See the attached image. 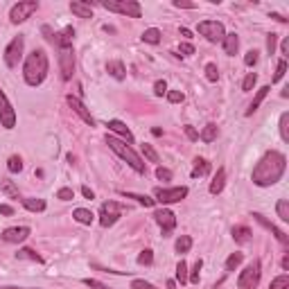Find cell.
Wrapping results in <instances>:
<instances>
[{
	"label": "cell",
	"mask_w": 289,
	"mask_h": 289,
	"mask_svg": "<svg viewBox=\"0 0 289 289\" xmlns=\"http://www.w3.org/2000/svg\"><path fill=\"white\" fill-rule=\"evenodd\" d=\"M142 154H145V158L152 160V163H158V154L154 152L152 145H142Z\"/></svg>",
	"instance_id": "ee69618b"
},
{
	"label": "cell",
	"mask_w": 289,
	"mask_h": 289,
	"mask_svg": "<svg viewBox=\"0 0 289 289\" xmlns=\"http://www.w3.org/2000/svg\"><path fill=\"white\" fill-rule=\"evenodd\" d=\"M7 167H9V172H21L23 170V160H21V156H9V160H7Z\"/></svg>",
	"instance_id": "f35d334b"
},
{
	"label": "cell",
	"mask_w": 289,
	"mask_h": 289,
	"mask_svg": "<svg viewBox=\"0 0 289 289\" xmlns=\"http://www.w3.org/2000/svg\"><path fill=\"white\" fill-rule=\"evenodd\" d=\"M276 213H278V217L283 219V222H289V201L287 199H280L276 203Z\"/></svg>",
	"instance_id": "1f68e13d"
},
{
	"label": "cell",
	"mask_w": 289,
	"mask_h": 289,
	"mask_svg": "<svg viewBox=\"0 0 289 289\" xmlns=\"http://www.w3.org/2000/svg\"><path fill=\"white\" fill-rule=\"evenodd\" d=\"M2 289H25V287H2Z\"/></svg>",
	"instance_id": "03108f58"
},
{
	"label": "cell",
	"mask_w": 289,
	"mask_h": 289,
	"mask_svg": "<svg viewBox=\"0 0 289 289\" xmlns=\"http://www.w3.org/2000/svg\"><path fill=\"white\" fill-rule=\"evenodd\" d=\"M82 195L86 197V199H95V192L89 188V185H84V188H82Z\"/></svg>",
	"instance_id": "680465c9"
},
{
	"label": "cell",
	"mask_w": 289,
	"mask_h": 289,
	"mask_svg": "<svg viewBox=\"0 0 289 289\" xmlns=\"http://www.w3.org/2000/svg\"><path fill=\"white\" fill-rule=\"evenodd\" d=\"M0 124L5 129H14L16 127V111H14L12 102L7 100V95L0 90Z\"/></svg>",
	"instance_id": "8fae6325"
},
{
	"label": "cell",
	"mask_w": 289,
	"mask_h": 289,
	"mask_svg": "<svg viewBox=\"0 0 289 289\" xmlns=\"http://www.w3.org/2000/svg\"><path fill=\"white\" fill-rule=\"evenodd\" d=\"M167 100L172 104H178V102H183V93L181 90H167Z\"/></svg>",
	"instance_id": "c3c4849f"
},
{
	"label": "cell",
	"mask_w": 289,
	"mask_h": 289,
	"mask_svg": "<svg viewBox=\"0 0 289 289\" xmlns=\"http://www.w3.org/2000/svg\"><path fill=\"white\" fill-rule=\"evenodd\" d=\"M84 285H89V287H95V289H104V285L97 283V280H90V278H86V280H84Z\"/></svg>",
	"instance_id": "6f0895ef"
},
{
	"label": "cell",
	"mask_w": 289,
	"mask_h": 289,
	"mask_svg": "<svg viewBox=\"0 0 289 289\" xmlns=\"http://www.w3.org/2000/svg\"><path fill=\"white\" fill-rule=\"evenodd\" d=\"M59 66H61V77L68 82L72 77V72H75V54H72V47L59 50Z\"/></svg>",
	"instance_id": "5bb4252c"
},
{
	"label": "cell",
	"mask_w": 289,
	"mask_h": 289,
	"mask_svg": "<svg viewBox=\"0 0 289 289\" xmlns=\"http://www.w3.org/2000/svg\"><path fill=\"white\" fill-rule=\"evenodd\" d=\"M120 213H122V206L115 203V201H107V203H102V210H100V224L104 228L113 226L115 222L120 219Z\"/></svg>",
	"instance_id": "30bf717a"
},
{
	"label": "cell",
	"mask_w": 289,
	"mask_h": 289,
	"mask_svg": "<svg viewBox=\"0 0 289 289\" xmlns=\"http://www.w3.org/2000/svg\"><path fill=\"white\" fill-rule=\"evenodd\" d=\"M280 138L285 142H289V113L280 115Z\"/></svg>",
	"instance_id": "e575fe53"
},
{
	"label": "cell",
	"mask_w": 289,
	"mask_h": 289,
	"mask_svg": "<svg viewBox=\"0 0 289 289\" xmlns=\"http://www.w3.org/2000/svg\"><path fill=\"white\" fill-rule=\"evenodd\" d=\"M174 7H178V9H195L197 2H188V0H174Z\"/></svg>",
	"instance_id": "db71d44e"
},
{
	"label": "cell",
	"mask_w": 289,
	"mask_h": 289,
	"mask_svg": "<svg viewBox=\"0 0 289 289\" xmlns=\"http://www.w3.org/2000/svg\"><path fill=\"white\" fill-rule=\"evenodd\" d=\"M30 233L32 230L27 228V226H14V228H5L2 230V240H5L7 244H21V242H25L27 237H30Z\"/></svg>",
	"instance_id": "4fadbf2b"
},
{
	"label": "cell",
	"mask_w": 289,
	"mask_h": 289,
	"mask_svg": "<svg viewBox=\"0 0 289 289\" xmlns=\"http://www.w3.org/2000/svg\"><path fill=\"white\" fill-rule=\"evenodd\" d=\"M280 50H283V54L289 50V39H285V41H283V45H280Z\"/></svg>",
	"instance_id": "6125c7cd"
},
{
	"label": "cell",
	"mask_w": 289,
	"mask_h": 289,
	"mask_svg": "<svg viewBox=\"0 0 289 289\" xmlns=\"http://www.w3.org/2000/svg\"><path fill=\"white\" fill-rule=\"evenodd\" d=\"M285 72H287V61L280 59V61H278V66H276V75H273V82H280V79L285 77Z\"/></svg>",
	"instance_id": "60d3db41"
},
{
	"label": "cell",
	"mask_w": 289,
	"mask_h": 289,
	"mask_svg": "<svg viewBox=\"0 0 289 289\" xmlns=\"http://www.w3.org/2000/svg\"><path fill=\"white\" fill-rule=\"evenodd\" d=\"M156 177H158L160 181H172V172L167 170V167H158V170H156Z\"/></svg>",
	"instance_id": "681fc988"
},
{
	"label": "cell",
	"mask_w": 289,
	"mask_h": 289,
	"mask_svg": "<svg viewBox=\"0 0 289 289\" xmlns=\"http://www.w3.org/2000/svg\"><path fill=\"white\" fill-rule=\"evenodd\" d=\"M18 258H23V260H32V262H39V265L43 262V258H41V255H39V253H34L32 248H21V251H18Z\"/></svg>",
	"instance_id": "d590c367"
},
{
	"label": "cell",
	"mask_w": 289,
	"mask_h": 289,
	"mask_svg": "<svg viewBox=\"0 0 289 289\" xmlns=\"http://www.w3.org/2000/svg\"><path fill=\"white\" fill-rule=\"evenodd\" d=\"M197 32H199L206 41L210 43H219V41H224V36H226V30H224V25L219 23V21H201L199 25H197Z\"/></svg>",
	"instance_id": "8992f818"
},
{
	"label": "cell",
	"mask_w": 289,
	"mask_h": 289,
	"mask_svg": "<svg viewBox=\"0 0 289 289\" xmlns=\"http://www.w3.org/2000/svg\"><path fill=\"white\" fill-rule=\"evenodd\" d=\"M70 12L79 18H90L93 16V5H90V2H79V0H75V2H70Z\"/></svg>",
	"instance_id": "d6986e66"
},
{
	"label": "cell",
	"mask_w": 289,
	"mask_h": 289,
	"mask_svg": "<svg viewBox=\"0 0 289 289\" xmlns=\"http://www.w3.org/2000/svg\"><path fill=\"white\" fill-rule=\"evenodd\" d=\"M244 64H246V66H255V64H258V52L251 50V52L244 54Z\"/></svg>",
	"instance_id": "816d5d0a"
},
{
	"label": "cell",
	"mask_w": 289,
	"mask_h": 289,
	"mask_svg": "<svg viewBox=\"0 0 289 289\" xmlns=\"http://www.w3.org/2000/svg\"><path fill=\"white\" fill-rule=\"evenodd\" d=\"M289 287V276H278L271 280V285H269V289H287Z\"/></svg>",
	"instance_id": "74e56055"
},
{
	"label": "cell",
	"mask_w": 289,
	"mask_h": 289,
	"mask_svg": "<svg viewBox=\"0 0 289 289\" xmlns=\"http://www.w3.org/2000/svg\"><path fill=\"white\" fill-rule=\"evenodd\" d=\"M72 197H75V192H72L70 188H61L59 192H57V199H61V201H70Z\"/></svg>",
	"instance_id": "7dc6e473"
},
{
	"label": "cell",
	"mask_w": 289,
	"mask_h": 289,
	"mask_svg": "<svg viewBox=\"0 0 289 289\" xmlns=\"http://www.w3.org/2000/svg\"><path fill=\"white\" fill-rule=\"evenodd\" d=\"M0 192L7 195L9 199H21V192H18V188L14 185V181H9V178H2V181H0Z\"/></svg>",
	"instance_id": "7402d4cb"
},
{
	"label": "cell",
	"mask_w": 289,
	"mask_h": 289,
	"mask_svg": "<svg viewBox=\"0 0 289 289\" xmlns=\"http://www.w3.org/2000/svg\"><path fill=\"white\" fill-rule=\"evenodd\" d=\"M210 174V163L206 158H195V170H192V177H206Z\"/></svg>",
	"instance_id": "484cf974"
},
{
	"label": "cell",
	"mask_w": 289,
	"mask_h": 289,
	"mask_svg": "<svg viewBox=\"0 0 289 289\" xmlns=\"http://www.w3.org/2000/svg\"><path fill=\"white\" fill-rule=\"evenodd\" d=\"M23 206L27 208L30 213H43V210H45V201L32 197V199H23Z\"/></svg>",
	"instance_id": "83f0119b"
},
{
	"label": "cell",
	"mask_w": 289,
	"mask_h": 289,
	"mask_svg": "<svg viewBox=\"0 0 289 289\" xmlns=\"http://www.w3.org/2000/svg\"><path fill=\"white\" fill-rule=\"evenodd\" d=\"M253 217H255V219H258V222H260V224H262V226H265V228H267V230H271L273 235H276V240H278V242H283V244H287V233H285V230H280V228H278V226H273V224H271V222H267V219H265V217H262V215H260V213H255V215H253Z\"/></svg>",
	"instance_id": "ac0fdd59"
},
{
	"label": "cell",
	"mask_w": 289,
	"mask_h": 289,
	"mask_svg": "<svg viewBox=\"0 0 289 289\" xmlns=\"http://www.w3.org/2000/svg\"><path fill=\"white\" fill-rule=\"evenodd\" d=\"M100 5L104 9H109V12L124 14V16H129V18H140V14H142L140 5H138L136 0H104Z\"/></svg>",
	"instance_id": "277c9868"
},
{
	"label": "cell",
	"mask_w": 289,
	"mask_h": 289,
	"mask_svg": "<svg viewBox=\"0 0 289 289\" xmlns=\"http://www.w3.org/2000/svg\"><path fill=\"white\" fill-rule=\"evenodd\" d=\"M152 262H154L152 251H149V248H145V251L138 255V265H152Z\"/></svg>",
	"instance_id": "bcb514c9"
},
{
	"label": "cell",
	"mask_w": 289,
	"mask_h": 289,
	"mask_svg": "<svg viewBox=\"0 0 289 289\" xmlns=\"http://www.w3.org/2000/svg\"><path fill=\"white\" fill-rule=\"evenodd\" d=\"M154 219H156V224L163 230V237H170L174 226H177V215L172 213V210H167V208H163L158 213H154Z\"/></svg>",
	"instance_id": "7c38bea8"
},
{
	"label": "cell",
	"mask_w": 289,
	"mask_h": 289,
	"mask_svg": "<svg viewBox=\"0 0 289 289\" xmlns=\"http://www.w3.org/2000/svg\"><path fill=\"white\" fill-rule=\"evenodd\" d=\"M222 43H224V52L230 54V57H233V54L237 52V47H240V39H237L235 32H233V34H226Z\"/></svg>",
	"instance_id": "d4e9b609"
},
{
	"label": "cell",
	"mask_w": 289,
	"mask_h": 289,
	"mask_svg": "<svg viewBox=\"0 0 289 289\" xmlns=\"http://www.w3.org/2000/svg\"><path fill=\"white\" fill-rule=\"evenodd\" d=\"M66 100H68V104H70V109L77 113V115H79V118L84 120V122H86V124H90V127H95V120H93V115H90V111H89V109H86V107H84V104H82V100H79V97H75V95H68Z\"/></svg>",
	"instance_id": "9a60e30c"
},
{
	"label": "cell",
	"mask_w": 289,
	"mask_h": 289,
	"mask_svg": "<svg viewBox=\"0 0 289 289\" xmlns=\"http://www.w3.org/2000/svg\"><path fill=\"white\" fill-rule=\"evenodd\" d=\"M23 77L30 86H39L47 77V54L43 50H34L27 54L23 66Z\"/></svg>",
	"instance_id": "7a4b0ae2"
},
{
	"label": "cell",
	"mask_w": 289,
	"mask_h": 289,
	"mask_svg": "<svg viewBox=\"0 0 289 289\" xmlns=\"http://www.w3.org/2000/svg\"><path fill=\"white\" fill-rule=\"evenodd\" d=\"M181 36H192V34H190V30H185V27H181Z\"/></svg>",
	"instance_id": "e7e4bbea"
},
{
	"label": "cell",
	"mask_w": 289,
	"mask_h": 289,
	"mask_svg": "<svg viewBox=\"0 0 289 289\" xmlns=\"http://www.w3.org/2000/svg\"><path fill=\"white\" fill-rule=\"evenodd\" d=\"M276 45H278V34H267V52L273 54L276 52Z\"/></svg>",
	"instance_id": "f6af8a7d"
},
{
	"label": "cell",
	"mask_w": 289,
	"mask_h": 289,
	"mask_svg": "<svg viewBox=\"0 0 289 289\" xmlns=\"http://www.w3.org/2000/svg\"><path fill=\"white\" fill-rule=\"evenodd\" d=\"M109 131H113V133H118L120 138H122L124 142H133V133L129 131V127L124 122H120V120H109Z\"/></svg>",
	"instance_id": "2e32d148"
},
{
	"label": "cell",
	"mask_w": 289,
	"mask_h": 289,
	"mask_svg": "<svg viewBox=\"0 0 289 289\" xmlns=\"http://www.w3.org/2000/svg\"><path fill=\"white\" fill-rule=\"evenodd\" d=\"M0 215H14V208L7 206V203H2V206H0Z\"/></svg>",
	"instance_id": "91938a15"
},
{
	"label": "cell",
	"mask_w": 289,
	"mask_h": 289,
	"mask_svg": "<svg viewBox=\"0 0 289 289\" xmlns=\"http://www.w3.org/2000/svg\"><path fill=\"white\" fill-rule=\"evenodd\" d=\"M154 93H156V95H165L167 93V84L163 82V79H158V82L154 84Z\"/></svg>",
	"instance_id": "f5cc1de1"
},
{
	"label": "cell",
	"mask_w": 289,
	"mask_h": 289,
	"mask_svg": "<svg viewBox=\"0 0 289 289\" xmlns=\"http://www.w3.org/2000/svg\"><path fill=\"white\" fill-rule=\"evenodd\" d=\"M154 197H156L154 201H158V203H177V201L188 197V188L185 185H181V188H156Z\"/></svg>",
	"instance_id": "9c48e42d"
},
{
	"label": "cell",
	"mask_w": 289,
	"mask_h": 289,
	"mask_svg": "<svg viewBox=\"0 0 289 289\" xmlns=\"http://www.w3.org/2000/svg\"><path fill=\"white\" fill-rule=\"evenodd\" d=\"M122 197H127V199H136L138 203H142L145 208H152L156 201L154 199H149V197H145V195H133V192H122Z\"/></svg>",
	"instance_id": "4dcf8cb0"
},
{
	"label": "cell",
	"mask_w": 289,
	"mask_h": 289,
	"mask_svg": "<svg viewBox=\"0 0 289 289\" xmlns=\"http://www.w3.org/2000/svg\"><path fill=\"white\" fill-rule=\"evenodd\" d=\"M72 39H75V30H72V27H66L64 32H59V34L52 36V41L59 45V50H68V47H72Z\"/></svg>",
	"instance_id": "e0dca14e"
},
{
	"label": "cell",
	"mask_w": 289,
	"mask_h": 289,
	"mask_svg": "<svg viewBox=\"0 0 289 289\" xmlns=\"http://www.w3.org/2000/svg\"><path fill=\"white\" fill-rule=\"evenodd\" d=\"M131 289H156L152 283H147V280H133L131 283Z\"/></svg>",
	"instance_id": "f907efd6"
},
{
	"label": "cell",
	"mask_w": 289,
	"mask_h": 289,
	"mask_svg": "<svg viewBox=\"0 0 289 289\" xmlns=\"http://www.w3.org/2000/svg\"><path fill=\"white\" fill-rule=\"evenodd\" d=\"M285 167H287L285 154L273 152L271 149V152H267L265 156L258 160V165L253 167L251 178H253V183L260 185V188H269V185H273V183H278L283 178Z\"/></svg>",
	"instance_id": "6da1fadb"
},
{
	"label": "cell",
	"mask_w": 289,
	"mask_h": 289,
	"mask_svg": "<svg viewBox=\"0 0 289 289\" xmlns=\"http://www.w3.org/2000/svg\"><path fill=\"white\" fill-rule=\"evenodd\" d=\"M107 145L115 154H118L122 160H127V165H129L131 170H136L138 174H145V172H147V167H145L142 158L138 156L136 152H133V149H131V145H127L124 140H120V138H113V136H107Z\"/></svg>",
	"instance_id": "3957f363"
},
{
	"label": "cell",
	"mask_w": 289,
	"mask_h": 289,
	"mask_svg": "<svg viewBox=\"0 0 289 289\" xmlns=\"http://www.w3.org/2000/svg\"><path fill=\"white\" fill-rule=\"evenodd\" d=\"M251 235H253V233H251L248 226H235V228H233V240L240 242V244L251 242Z\"/></svg>",
	"instance_id": "cb8c5ba5"
},
{
	"label": "cell",
	"mask_w": 289,
	"mask_h": 289,
	"mask_svg": "<svg viewBox=\"0 0 289 289\" xmlns=\"http://www.w3.org/2000/svg\"><path fill=\"white\" fill-rule=\"evenodd\" d=\"M255 82H258V75H255V72H248L242 82V90H251L255 86Z\"/></svg>",
	"instance_id": "b9f144b4"
},
{
	"label": "cell",
	"mask_w": 289,
	"mask_h": 289,
	"mask_svg": "<svg viewBox=\"0 0 289 289\" xmlns=\"http://www.w3.org/2000/svg\"><path fill=\"white\" fill-rule=\"evenodd\" d=\"M185 136H188L190 140H199V133H197V131H195V127H190V124L185 127Z\"/></svg>",
	"instance_id": "11a10c76"
},
{
	"label": "cell",
	"mask_w": 289,
	"mask_h": 289,
	"mask_svg": "<svg viewBox=\"0 0 289 289\" xmlns=\"http://www.w3.org/2000/svg\"><path fill=\"white\" fill-rule=\"evenodd\" d=\"M201 267H203V262H201V260H197V265L192 267V273H190L188 276V283H192V285H197L199 283V278H201Z\"/></svg>",
	"instance_id": "ab89813d"
},
{
	"label": "cell",
	"mask_w": 289,
	"mask_h": 289,
	"mask_svg": "<svg viewBox=\"0 0 289 289\" xmlns=\"http://www.w3.org/2000/svg\"><path fill=\"white\" fill-rule=\"evenodd\" d=\"M283 269H285V271L289 269V255H285V258H283Z\"/></svg>",
	"instance_id": "be15d7a7"
},
{
	"label": "cell",
	"mask_w": 289,
	"mask_h": 289,
	"mask_svg": "<svg viewBox=\"0 0 289 289\" xmlns=\"http://www.w3.org/2000/svg\"><path fill=\"white\" fill-rule=\"evenodd\" d=\"M72 217H75L79 224L90 226V224H93V217H95V215L90 213V210H86V208H77L75 213H72Z\"/></svg>",
	"instance_id": "4316f807"
},
{
	"label": "cell",
	"mask_w": 289,
	"mask_h": 289,
	"mask_svg": "<svg viewBox=\"0 0 289 289\" xmlns=\"http://www.w3.org/2000/svg\"><path fill=\"white\" fill-rule=\"evenodd\" d=\"M190 248H192V237L190 235H181L177 240V251L178 253H188Z\"/></svg>",
	"instance_id": "d6a6232c"
},
{
	"label": "cell",
	"mask_w": 289,
	"mask_h": 289,
	"mask_svg": "<svg viewBox=\"0 0 289 289\" xmlns=\"http://www.w3.org/2000/svg\"><path fill=\"white\" fill-rule=\"evenodd\" d=\"M269 90H271L269 86H262V89L258 90V95H255V97H253V102H251V107L246 109V115H253V113L258 111V109H260V104H262V100H265L267 95H269Z\"/></svg>",
	"instance_id": "603a6c76"
},
{
	"label": "cell",
	"mask_w": 289,
	"mask_h": 289,
	"mask_svg": "<svg viewBox=\"0 0 289 289\" xmlns=\"http://www.w3.org/2000/svg\"><path fill=\"white\" fill-rule=\"evenodd\" d=\"M142 41L156 45V43L160 41V30H156V27H149V30H145V32H142Z\"/></svg>",
	"instance_id": "f546056e"
},
{
	"label": "cell",
	"mask_w": 289,
	"mask_h": 289,
	"mask_svg": "<svg viewBox=\"0 0 289 289\" xmlns=\"http://www.w3.org/2000/svg\"><path fill=\"white\" fill-rule=\"evenodd\" d=\"M181 52L183 54H195V45H192V43H181Z\"/></svg>",
	"instance_id": "9f6ffc18"
},
{
	"label": "cell",
	"mask_w": 289,
	"mask_h": 289,
	"mask_svg": "<svg viewBox=\"0 0 289 289\" xmlns=\"http://www.w3.org/2000/svg\"><path fill=\"white\" fill-rule=\"evenodd\" d=\"M224 185H226V170L224 167H219L215 178H213V183H210V192H213V195H219V192L224 190Z\"/></svg>",
	"instance_id": "44dd1931"
},
{
	"label": "cell",
	"mask_w": 289,
	"mask_h": 289,
	"mask_svg": "<svg viewBox=\"0 0 289 289\" xmlns=\"http://www.w3.org/2000/svg\"><path fill=\"white\" fill-rule=\"evenodd\" d=\"M36 9H39V2H36V0H23V2H16V5L12 7V12H9V21L16 23V25L25 23Z\"/></svg>",
	"instance_id": "52a82bcc"
},
{
	"label": "cell",
	"mask_w": 289,
	"mask_h": 289,
	"mask_svg": "<svg viewBox=\"0 0 289 289\" xmlns=\"http://www.w3.org/2000/svg\"><path fill=\"white\" fill-rule=\"evenodd\" d=\"M23 47H25V39L21 34L14 36L12 41H9V45L5 47V64L9 68H16L18 61L23 59Z\"/></svg>",
	"instance_id": "ba28073f"
},
{
	"label": "cell",
	"mask_w": 289,
	"mask_h": 289,
	"mask_svg": "<svg viewBox=\"0 0 289 289\" xmlns=\"http://www.w3.org/2000/svg\"><path fill=\"white\" fill-rule=\"evenodd\" d=\"M206 77H208V82H217L219 79V68L215 64H208L206 66Z\"/></svg>",
	"instance_id": "7bdbcfd3"
},
{
	"label": "cell",
	"mask_w": 289,
	"mask_h": 289,
	"mask_svg": "<svg viewBox=\"0 0 289 289\" xmlns=\"http://www.w3.org/2000/svg\"><path fill=\"white\" fill-rule=\"evenodd\" d=\"M107 72L111 77H115V79H120V82L127 77V68H124L122 61H109V64H107Z\"/></svg>",
	"instance_id": "ffe728a7"
},
{
	"label": "cell",
	"mask_w": 289,
	"mask_h": 289,
	"mask_svg": "<svg viewBox=\"0 0 289 289\" xmlns=\"http://www.w3.org/2000/svg\"><path fill=\"white\" fill-rule=\"evenodd\" d=\"M260 276H262L260 260H253V262L240 273V278H237V287L240 289H255L258 287V283H260Z\"/></svg>",
	"instance_id": "5b68a950"
},
{
	"label": "cell",
	"mask_w": 289,
	"mask_h": 289,
	"mask_svg": "<svg viewBox=\"0 0 289 289\" xmlns=\"http://www.w3.org/2000/svg\"><path fill=\"white\" fill-rule=\"evenodd\" d=\"M242 260H244V255H242V253H233V255H228V260H226V271H235L237 267L242 265Z\"/></svg>",
	"instance_id": "836d02e7"
},
{
	"label": "cell",
	"mask_w": 289,
	"mask_h": 289,
	"mask_svg": "<svg viewBox=\"0 0 289 289\" xmlns=\"http://www.w3.org/2000/svg\"><path fill=\"white\" fill-rule=\"evenodd\" d=\"M217 133H219V129H217V124H206L203 127V131H201V140L203 142H213V140H217Z\"/></svg>",
	"instance_id": "f1b7e54d"
},
{
	"label": "cell",
	"mask_w": 289,
	"mask_h": 289,
	"mask_svg": "<svg viewBox=\"0 0 289 289\" xmlns=\"http://www.w3.org/2000/svg\"><path fill=\"white\" fill-rule=\"evenodd\" d=\"M177 280L181 285L188 283V265H185V260H181V262L177 265Z\"/></svg>",
	"instance_id": "8d00e7d4"
},
{
	"label": "cell",
	"mask_w": 289,
	"mask_h": 289,
	"mask_svg": "<svg viewBox=\"0 0 289 289\" xmlns=\"http://www.w3.org/2000/svg\"><path fill=\"white\" fill-rule=\"evenodd\" d=\"M271 18H276L278 23H287V18H285V16H280V14H271Z\"/></svg>",
	"instance_id": "94428289"
}]
</instances>
